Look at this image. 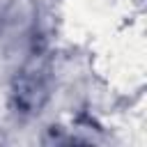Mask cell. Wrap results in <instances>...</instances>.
<instances>
[{
  "label": "cell",
  "mask_w": 147,
  "mask_h": 147,
  "mask_svg": "<svg viewBox=\"0 0 147 147\" xmlns=\"http://www.w3.org/2000/svg\"><path fill=\"white\" fill-rule=\"evenodd\" d=\"M48 94H51V64L41 51H32L30 60L21 67L14 83L16 106L25 113H39Z\"/></svg>",
  "instance_id": "cell-1"
}]
</instances>
